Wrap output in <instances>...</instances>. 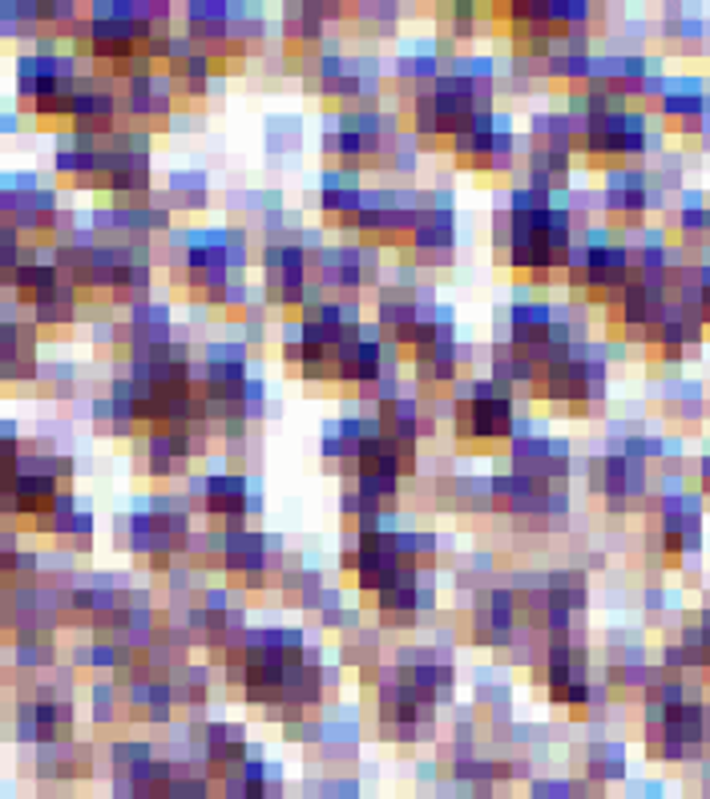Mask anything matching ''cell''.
Here are the masks:
<instances>
[{
	"label": "cell",
	"instance_id": "obj_2",
	"mask_svg": "<svg viewBox=\"0 0 710 799\" xmlns=\"http://www.w3.org/2000/svg\"><path fill=\"white\" fill-rule=\"evenodd\" d=\"M199 493H202V509L211 513L214 521H226L230 529H238L250 500V488L243 476H211V481H202Z\"/></svg>",
	"mask_w": 710,
	"mask_h": 799
},
{
	"label": "cell",
	"instance_id": "obj_1",
	"mask_svg": "<svg viewBox=\"0 0 710 799\" xmlns=\"http://www.w3.org/2000/svg\"><path fill=\"white\" fill-rule=\"evenodd\" d=\"M457 416H461L464 437L481 440V444L505 440L512 432V425H517V420H512L509 387H500L497 380L473 384V392H461V400H457Z\"/></svg>",
	"mask_w": 710,
	"mask_h": 799
},
{
	"label": "cell",
	"instance_id": "obj_3",
	"mask_svg": "<svg viewBox=\"0 0 710 799\" xmlns=\"http://www.w3.org/2000/svg\"><path fill=\"white\" fill-rule=\"evenodd\" d=\"M650 206V182L642 170H630V166H618L610 175V187H606V211L634 223L642 218Z\"/></svg>",
	"mask_w": 710,
	"mask_h": 799
},
{
	"label": "cell",
	"instance_id": "obj_5",
	"mask_svg": "<svg viewBox=\"0 0 710 799\" xmlns=\"http://www.w3.org/2000/svg\"><path fill=\"white\" fill-rule=\"evenodd\" d=\"M53 654H49V646L41 642V638H33V634H25L21 638V654H16V662L21 666H41V662H49Z\"/></svg>",
	"mask_w": 710,
	"mask_h": 799
},
{
	"label": "cell",
	"instance_id": "obj_4",
	"mask_svg": "<svg viewBox=\"0 0 710 799\" xmlns=\"http://www.w3.org/2000/svg\"><path fill=\"white\" fill-rule=\"evenodd\" d=\"M21 262V235L13 223H0V271H13Z\"/></svg>",
	"mask_w": 710,
	"mask_h": 799
}]
</instances>
